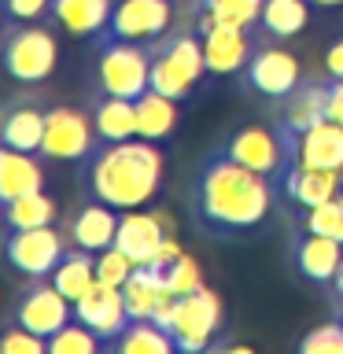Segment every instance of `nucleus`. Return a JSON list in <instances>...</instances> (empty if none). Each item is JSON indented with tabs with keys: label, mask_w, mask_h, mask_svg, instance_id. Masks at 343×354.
<instances>
[{
	"label": "nucleus",
	"mask_w": 343,
	"mask_h": 354,
	"mask_svg": "<svg viewBox=\"0 0 343 354\" xmlns=\"http://www.w3.org/2000/svg\"><path fill=\"white\" fill-rule=\"evenodd\" d=\"M273 210V177L214 151L192 177V221L214 240H251Z\"/></svg>",
	"instance_id": "f257e3e1"
},
{
	"label": "nucleus",
	"mask_w": 343,
	"mask_h": 354,
	"mask_svg": "<svg viewBox=\"0 0 343 354\" xmlns=\"http://www.w3.org/2000/svg\"><path fill=\"white\" fill-rule=\"evenodd\" d=\"M166 159L155 140L129 137L100 148L82 162V185L89 199L115 207V210H140L163 192Z\"/></svg>",
	"instance_id": "f03ea898"
},
{
	"label": "nucleus",
	"mask_w": 343,
	"mask_h": 354,
	"mask_svg": "<svg viewBox=\"0 0 343 354\" xmlns=\"http://www.w3.org/2000/svg\"><path fill=\"white\" fill-rule=\"evenodd\" d=\"M59 63V41L48 26V19L8 22L0 33V71L15 85H41L48 82Z\"/></svg>",
	"instance_id": "7ed1b4c3"
},
{
	"label": "nucleus",
	"mask_w": 343,
	"mask_h": 354,
	"mask_svg": "<svg viewBox=\"0 0 343 354\" xmlns=\"http://www.w3.org/2000/svg\"><path fill=\"white\" fill-rule=\"evenodd\" d=\"M207 74L210 71H207L203 44H199L196 30H170L163 41L151 44V88L155 93L185 104Z\"/></svg>",
	"instance_id": "20e7f679"
},
{
	"label": "nucleus",
	"mask_w": 343,
	"mask_h": 354,
	"mask_svg": "<svg viewBox=\"0 0 343 354\" xmlns=\"http://www.w3.org/2000/svg\"><path fill=\"white\" fill-rule=\"evenodd\" d=\"M96 48V93L137 100L151 88V44L137 41H100Z\"/></svg>",
	"instance_id": "39448f33"
},
{
	"label": "nucleus",
	"mask_w": 343,
	"mask_h": 354,
	"mask_svg": "<svg viewBox=\"0 0 343 354\" xmlns=\"http://www.w3.org/2000/svg\"><path fill=\"white\" fill-rule=\"evenodd\" d=\"M221 299L218 292L210 288H199V292H188V295H177L170 314L163 317V328L170 332L174 339V351L181 354H199L214 343V332H221Z\"/></svg>",
	"instance_id": "423d86ee"
},
{
	"label": "nucleus",
	"mask_w": 343,
	"mask_h": 354,
	"mask_svg": "<svg viewBox=\"0 0 343 354\" xmlns=\"http://www.w3.org/2000/svg\"><path fill=\"white\" fill-rule=\"evenodd\" d=\"M100 148L93 115L82 107L55 104L44 115V140H41V159L48 162H77L82 166L89 155Z\"/></svg>",
	"instance_id": "0eeeda50"
},
{
	"label": "nucleus",
	"mask_w": 343,
	"mask_h": 354,
	"mask_svg": "<svg viewBox=\"0 0 343 354\" xmlns=\"http://www.w3.org/2000/svg\"><path fill=\"white\" fill-rule=\"evenodd\" d=\"M174 22V0H115L107 26L93 37L100 41H137V44H155L170 33Z\"/></svg>",
	"instance_id": "6e6552de"
},
{
	"label": "nucleus",
	"mask_w": 343,
	"mask_h": 354,
	"mask_svg": "<svg viewBox=\"0 0 343 354\" xmlns=\"http://www.w3.org/2000/svg\"><path fill=\"white\" fill-rule=\"evenodd\" d=\"M74 321V303L55 288L48 277H30V284L15 299V325L30 328L33 336L48 339L63 325Z\"/></svg>",
	"instance_id": "1a4fd4ad"
},
{
	"label": "nucleus",
	"mask_w": 343,
	"mask_h": 354,
	"mask_svg": "<svg viewBox=\"0 0 343 354\" xmlns=\"http://www.w3.org/2000/svg\"><path fill=\"white\" fill-rule=\"evenodd\" d=\"M229 159H237L243 166H251V170H259L266 177H273V181H281V177L295 166V155L288 151V144L281 137V129H270V126H243L237 129L232 137L225 140Z\"/></svg>",
	"instance_id": "9d476101"
},
{
	"label": "nucleus",
	"mask_w": 343,
	"mask_h": 354,
	"mask_svg": "<svg viewBox=\"0 0 343 354\" xmlns=\"http://www.w3.org/2000/svg\"><path fill=\"white\" fill-rule=\"evenodd\" d=\"M192 30L199 33L203 44V59L210 74H240L248 59L259 48L251 26H229V22H210V19H196Z\"/></svg>",
	"instance_id": "9b49d317"
},
{
	"label": "nucleus",
	"mask_w": 343,
	"mask_h": 354,
	"mask_svg": "<svg viewBox=\"0 0 343 354\" xmlns=\"http://www.w3.org/2000/svg\"><path fill=\"white\" fill-rule=\"evenodd\" d=\"M240 82L248 85L251 93L281 104V100L292 96L295 85L303 82V66H299V59L292 52L277 48V44H259L254 55L248 59V66L240 71Z\"/></svg>",
	"instance_id": "f8f14e48"
},
{
	"label": "nucleus",
	"mask_w": 343,
	"mask_h": 354,
	"mask_svg": "<svg viewBox=\"0 0 343 354\" xmlns=\"http://www.w3.org/2000/svg\"><path fill=\"white\" fill-rule=\"evenodd\" d=\"M66 243L52 225L41 229H15L4 240V259L11 270H19L22 277H52V270L59 266V259L66 254Z\"/></svg>",
	"instance_id": "ddd939ff"
},
{
	"label": "nucleus",
	"mask_w": 343,
	"mask_h": 354,
	"mask_svg": "<svg viewBox=\"0 0 343 354\" xmlns=\"http://www.w3.org/2000/svg\"><path fill=\"white\" fill-rule=\"evenodd\" d=\"M74 317L82 321L85 328H93L107 347H115L118 336L133 321L129 310H126V299H122V288H111V284H100V281L74 303Z\"/></svg>",
	"instance_id": "4468645a"
},
{
	"label": "nucleus",
	"mask_w": 343,
	"mask_h": 354,
	"mask_svg": "<svg viewBox=\"0 0 343 354\" xmlns=\"http://www.w3.org/2000/svg\"><path fill=\"white\" fill-rule=\"evenodd\" d=\"M343 262V243L332 240V236H321V232H310V229H299L295 240H292V266L295 273L310 284H321L328 288L332 277H336Z\"/></svg>",
	"instance_id": "2eb2a0df"
},
{
	"label": "nucleus",
	"mask_w": 343,
	"mask_h": 354,
	"mask_svg": "<svg viewBox=\"0 0 343 354\" xmlns=\"http://www.w3.org/2000/svg\"><path fill=\"white\" fill-rule=\"evenodd\" d=\"M44 115H48V107H41L33 96H19L11 104H4L0 107V144L15 151L41 155Z\"/></svg>",
	"instance_id": "dca6fc26"
},
{
	"label": "nucleus",
	"mask_w": 343,
	"mask_h": 354,
	"mask_svg": "<svg viewBox=\"0 0 343 354\" xmlns=\"http://www.w3.org/2000/svg\"><path fill=\"white\" fill-rule=\"evenodd\" d=\"M328 82H332V74H325V77H310V74H306L303 82L295 85V93L281 100V115H277V126H284V129H292V133H299V137H303L310 126L325 122Z\"/></svg>",
	"instance_id": "f3484780"
},
{
	"label": "nucleus",
	"mask_w": 343,
	"mask_h": 354,
	"mask_svg": "<svg viewBox=\"0 0 343 354\" xmlns=\"http://www.w3.org/2000/svg\"><path fill=\"white\" fill-rule=\"evenodd\" d=\"M118 221H122V210L100 203V199H89L85 207H77L71 214V229H66V236H71L74 248L104 251L118 236Z\"/></svg>",
	"instance_id": "a211bd4d"
},
{
	"label": "nucleus",
	"mask_w": 343,
	"mask_h": 354,
	"mask_svg": "<svg viewBox=\"0 0 343 354\" xmlns=\"http://www.w3.org/2000/svg\"><path fill=\"white\" fill-rule=\"evenodd\" d=\"M170 240L163 232V221L159 214H148V210H122V221H118V236H115V248H122L137 266L151 262L159 248Z\"/></svg>",
	"instance_id": "6ab92c4d"
},
{
	"label": "nucleus",
	"mask_w": 343,
	"mask_h": 354,
	"mask_svg": "<svg viewBox=\"0 0 343 354\" xmlns=\"http://www.w3.org/2000/svg\"><path fill=\"white\" fill-rule=\"evenodd\" d=\"M44 188V159L0 144V207Z\"/></svg>",
	"instance_id": "aec40b11"
},
{
	"label": "nucleus",
	"mask_w": 343,
	"mask_h": 354,
	"mask_svg": "<svg viewBox=\"0 0 343 354\" xmlns=\"http://www.w3.org/2000/svg\"><path fill=\"white\" fill-rule=\"evenodd\" d=\"M281 188H284L288 203H295L299 210H306V207H317V203H325V199L336 196L343 188V174L295 162L292 170L281 177Z\"/></svg>",
	"instance_id": "412c9836"
},
{
	"label": "nucleus",
	"mask_w": 343,
	"mask_h": 354,
	"mask_svg": "<svg viewBox=\"0 0 343 354\" xmlns=\"http://www.w3.org/2000/svg\"><path fill=\"white\" fill-rule=\"evenodd\" d=\"M115 0H52L48 4V22L63 26L71 37H89L93 41L107 26Z\"/></svg>",
	"instance_id": "4be33fe9"
},
{
	"label": "nucleus",
	"mask_w": 343,
	"mask_h": 354,
	"mask_svg": "<svg viewBox=\"0 0 343 354\" xmlns=\"http://www.w3.org/2000/svg\"><path fill=\"white\" fill-rule=\"evenodd\" d=\"M89 115H93L100 144H115V140L137 137V107H133V100L96 93L93 104H89Z\"/></svg>",
	"instance_id": "5701e85b"
},
{
	"label": "nucleus",
	"mask_w": 343,
	"mask_h": 354,
	"mask_svg": "<svg viewBox=\"0 0 343 354\" xmlns=\"http://www.w3.org/2000/svg\"><path fill=\"white\" fill-rule=\"evenodd\" d=\"M299 162L317 166V170L343 174V126L340 122H317L299 137Z\"/></svg>",
	"instance_id": "b1692460"
},
{
	"label": "nucleus",
	"mask_w": 343,
	"mask_h": 354,
	"mask_svg": "<svg viewBox=\"0 0 343 354\" xmlns=\"http://www.w3.org/2000/svg\"><path fill=\"white\" fill-rule=\"evenodd\" d=\"M48 281L59 288L71 303H77V299L96 284V251H85V248H74V243H71L66 254L59 259V266L52 270Z\"/></svg>",
	"instance_id": "393cba45"
},
{
	"label": "nucleus",
	"mask_w": 343,
	"mask_h": 354,
	"mask_svg": "<svg viewBox=\"0 0 343 354\" xmlns=\"http://www.w3.org/2000/svg\"><path fill=\"white\" fill-rule=\"evenodd\" d=\"M133 107H137V137L163 144L177 129V100L148 88L144 96L133 100Z\"/></svg>",
	"instance_id": "a878e982"
},
{
	"label": "nucleus",
	"mask_w": 343,
	"mask_h": 354,
	"mask_svg": "<svg viewBox=\"0 0 343 354\" xmlns=\"http://www.w3.org/2000/svg\"><path fill=\"white\" fill-rule=\"evenodd\" d=\"M59 218V207H55L52 196L41 192H30V196H19L11 203L0 207V229L4 232H15V229H41V225H55Z\"/></svg>",
	"instance_id": "bb28decb"
},
{
	"label": "nucleus",
	"mask_w": 343,
	"mask_h": 354,
	"mask_svg": "<svg viewBox=\"0 0 343 354\" xmlns=\"http://www.w3.org/2000/svg\"><path fill=\"white\" fill-rule=\"evenodd\" d=\"M306 19H310L306 0H266L259 15V30L270 41H288L306 26Z\"/></svg>",
	"instance_id": "cd10ccee"
},
{
	"label": "nucleus",
	"mask_w": 343,
	"mask_h": 354,
	"mask_svg": "<svg viewBox=\"0 0 343 354\" xmlns=\"http://www.w3.org/2000/svg\"><path fill=\"white\" fill-rule=\"evenodd\" d=\"M111 351H118V354H174V339L159 321L133 317Z\"/></svg>",
	"instance_id": "c85d7f7f"
},
{
	"label": "nucleus",
	"mask_w": 343,
	"mask_h": 354,
	"mask_svg": "<svg viewBox=\"0 0 343 354\" xmlns=\"http://www.w3.org/2000/svg\"><path fill=\"white\" fill-rule=\"evenodd\" d=\"M266 0H192L196 19H210V22H229V26H259Z\"/></svg>",
	"instance_id": "c756f323"
},
{
	"label": "nucleus",
	"mask_w": 343,
	"mask_h": 354,
	"mask_svg": "<svg viewBox=\"0 0 343 354\" xmlns=\"http://www.w3.org/2000/svg\"><path fill=\"white\" fill-rule=\"evenodd\" d=\"M299 229L321 232V236H332L343 243V188L332 199H325V203L299 210Z\"/></svg>",
	"instance_id": "7c9ffc66"
},
{
	"label": "nucleus",
	"mask_w": 343,
	"mask_h": 354,
	"mask_svg": "<svg viewBox=\"0 0 343 354\" xmlns=\"http://www.w3.org/2000/svg\"><path fill=\"white\" fill-rule=\"evenodd\" d=\"M96 351H107V343L93 328H85L77 317L71 325H63L55 336H48V354H96Z\"/></svg>",
	"instance_id": "2f4dec72"
},
{
	"label": "nucleus",
	"mask_w": 343,
	"mask_h": 354,
	"mask_svg": "<svg viewBox=\"0 0 343 354\" xmlns=\"http://www.w3.org/2000/svg\"><path fill=\"white\" fill-rule=\"evenodd\" d=\"M159 270H163V281L174 295H188V292H199V288H203V273H199L196 259H188L185 251L177 254V259H170L166 266H159Z\"/></svg>",
	"instance_id": "473e14b6"
},
{
	"label": "nucleus",
	"mask_w": 343,
	"mask_h": 354,
	"mask_svg": "<svg viewBox=\"0 0 343 354\" xmlns=\"http://www.w3.org/2000/svg\"><path fill=\"white\" fill-rule=\"evenodd\" d=\"M137 270V262L129 259L122 248H104V251H96V281L100 284H111V288H122L129 281V273Z\"/></svg>",
	"instance_id": "72a5a7b5"
},
{
	"label": "nucleus",
	"mask_w": 343,
	"mask_h": 354,
	"mask_svg": "<svg viewBox=\"0 0 343 354\" xmlns=\"http://www.w3.org/2000/svg\"><path fill=\"white\" fill-rule=\"evenodd\" d=\"M299 354H343V321H328L299 339Z\"/></svg>",
	"instance_id": "f704fd0d"
},
{
	"label": "nucleus",
	"mask_w": 343,
	"mask_h": 354,
	"mask_svg": "<svg viewBox=\"0 0 343 354\" xmlns=\"http://www.w3.org/2000/svg\"><path fill=\"white\" fill-rule=\"evenodd\" d=\"M44 351H48V339L33 336L22 325H11L0 332V354H44Z\"/></svg>",
	"instance_id": "c9c22d12"
},
{
	"label": "nucleus",
	"mask_w": 343,
	"mask_h": 354,
	"mask_svg": "<svg viewBox=\"0 0 343 354\" xmlns=\"http://www.w3.org/2000/svg\"><path fill=\"white\" fill-rule=\"evenodd\" d=\"M52 0H0L8 22H30V19H48Z\"/></svg>",
	"instance_id": "e433bc0d"
},
{
	"label": "nucleus",
	"mask_w": 343,
	"mask_h": 354,
	"mask_svg": "<svg viewBox=\"0 0 343 354\" xmlns=\"http://www.w3.org/2000/svg\"><path fill=\"white\" fill-rule=\"evenodd\" d=\"M325 118H328V122H340V126H343V77H332V82H328Z\"/></svg>",
	"instance_id": "4c0bfd02"
},
{
	"label": "nucleus",
	"mask_w": 343,
	"mask_h": 354,
	"mask_svg": "<svg viewBox=\"0 0 343 354\" xmlns=\"http://www.w3.org/2000/svg\"><path fill=\"white\" fill-rule=\"evenodd\" d=\"M325 71H328L332 77H343V37L328 44V52H325Z\"/></svg>",
	"instance_id": "58836bf2"
},
{
	"label": "nucleus",
	"mask_w": 343,
	"mask_h": 354,
	"mask_svg": "<svg viewBox=\"0 0 343 354\" xmlns=\"http://www.w3.org/2000/svg\"><path fill=\"white\" fill-rule=\"evenodd\" d=\"M328 295H332V303H336V310H343V262H340V270L328 284Z\"/></svg>",
	"instance_id": "ea45409f"
},
{
	"label": "nucleus",
	"mask_w": 343,
	"mask_h": 354,
	"mask_svg": "<svg viewBox=\"0 0 343 354\" xmlns=\"http://www.w3.org/2000/svg\"><path fill=\"white\" fill-rule=\"evenodd\" d=\"M306 4H310V8H340L343 0H306Z\"/></svg>",
	"instance_id": "a19ab883"
},
{
	"label": "nucleus",
	"mask_w": 343,
	"mask_h": 354,
	"mask_svg": "<svg viewBox=\"0 0 343 354\" xmlns=\"http://www.w3.org/2000/svg\"><path fill=\"white\" fill-rule=\"evenodd\" d=\"M0 22H4V8H0Z\"/></svg>",
	"instance_id": "79ce46f5"
},
{
	"label": "nucleus",
	"mask_w": 343,
	"mask_h": 354,
	"mask_svg": "<svg viewBox=\"0 0 343 354\" xmlns=\"http://www.w3.org/2000/svg\"><path fill=\"white\" fill-rule=\"evenodd\" d=\"M174 4H181V0H174Z\"/></svg>",
	"instance_id": "37998d69"
}]
</instances>
